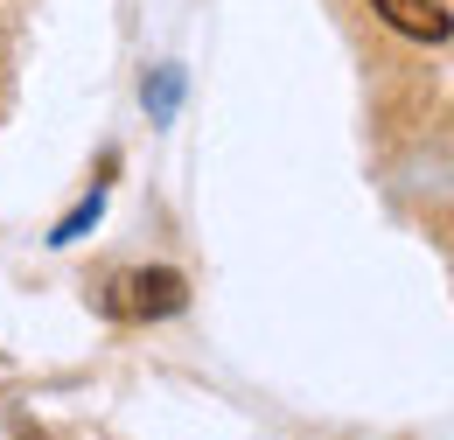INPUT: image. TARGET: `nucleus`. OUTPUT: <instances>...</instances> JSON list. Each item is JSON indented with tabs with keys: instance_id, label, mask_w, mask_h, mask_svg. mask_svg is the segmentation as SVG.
Returning a JSON list of instances; mask_svg holds the SVG:
<instances>
[{
	"instance_id": "nucleus-1",
	"label": "nucleus",
	"mask_w": 454,
	"mask_h": 440,
	"mask_svg": "<svg viewBox=\"0 0 454 440\" xmlns=\"http://www.w3.org/2000/svg\"><path fill=\"white\" fill-rule=\"evenodd\" d=\"M106 308H113V315H126V322H168V315H182V308H189V279L175 273V266L126 273L113 294H106Z\"/></svg>"
},
{
	"instance_id": "nucleus-2",
	"label": "nucleus",
	"mask_w": 454,
	"mask_h": 440,
	"mask_svg": "<svg viewBox=\"0 0 454 440\" xmlns=\"http://www.w3.org/2000/svg\"><path fill=\"white\" fill-rule=\"evenodd\" d=\"M385 21H392L405 43H427V50H441L454 35V14H448V0H371Z\"/></svg>"
},
{
	"instance_id": "nucleus-3",
	"label": "nucleus",
	"mask_w": 454,
	"mask_h": 440,
	"mask_svg": "<svg viewBox=\"0 0 454 440\" xmlns=\"http://www.w3.org/2000/svg\"><path fill=\"white\" fill-rule=\"evenodd\" d=\"M140 106H147L154 126H168V119H175V106H182V70H175V63H161V70L140 84Z\"/></svg>"
},
{
	"instance_id": "nucleus-4",
	"label": "nucleus",
	"mask_w": 454,
	"mask_h": 440,
	"mask_svg": "<svg viewBox=\"0 0 454 440\" xmlns=\"http://www.w3.org/2000/svg\"><path fill=\"white\" fill-rule=\"evenodd\" d=\"M98 217H106V196L91 189V196H84V203H77V210H70V217H63L57 231H50V245H77L84 231H98Z\"/></svg>"
}]
</instances>
